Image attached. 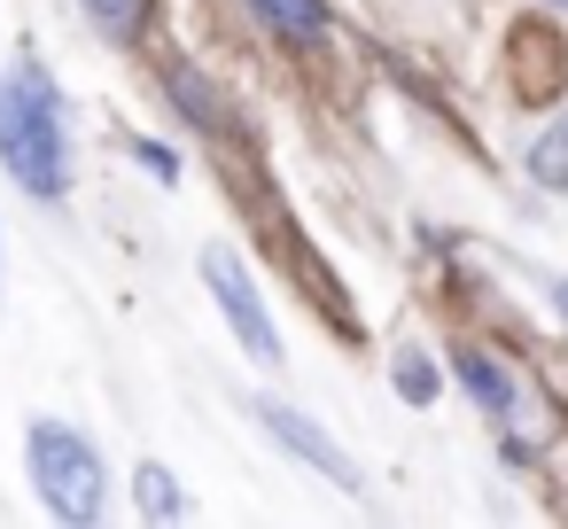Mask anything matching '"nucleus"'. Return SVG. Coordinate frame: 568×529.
Returning a JSON list of instances; mask_svg holds the SVG:
<instances>
[{
    "mask_svg": "<svg viewBox=\"0 0 568 529\" xmlns=\"http://www.w3.org/2000/svg\"><path fill=\"white\" fill-rule=\"evenodd\" d=\"M164 87L187 102V125H203V133H226V102H219V87H211L195 63H172V71H164Z\"/></svg>",
    "mask_w": 568,
    "mask_h": 529,
    "instance_id": "nucleus-7",
    "label": "nucleus"
},
{
    "mask_svg": "<svg viewBox=\"0 0 568 529\" xmlns=\"http://www.w3.org/2000/svg\"><path fill=\"white\" fill-rule=\"evenodd\" d=\"M560 9H568V0H560Z\"/></svg>",
    "mask_w": 568,
    "mask_h": 529,
    "instance_id": "nucleus-14",
    "label": "nucleus"
},
{
    "mask_svg": "<svg viewBox=\"0 0 568 529\" xmlns=\"http://www.w3.org/2000/svg\"><path fill=\"white\" fill-rule=\"evenodd\" d=\"M0 156L9 172L32 187V195H63L71 187V141H63V102H55V79L24 55L9 79H0Z\"/></svg>",
    "mask_w": 568,
    "mask_h": 529,
    "instance_id": "nucleus-1",
    "label": "nucleus"
},
{
    "mask_svg": "<svg viewBox=\"0 0 568 529\" xmlns=\"http://www.w3.org/2000/svg\"><path fill=\"white\" fill-rule=\"evenodd\" d=\"M79 9L94 17V32H110L118 48H133L141 40V24H149V0H79Z\"/></svg>",
    "mask_w": 568,
    "mask_h": 529,
    "instance_id": "nucleus-10",
    "label": "nucleus"
},
{
    "mask_svg": "<svg viewBox=\"0 0 568 529\" xmlns=\"http://www.w3.org/2000/svg\"><path fill=\"white\" fill-rule=\"evenodd\" d=\"M133 156H141V164H149L156 180H180V156H172L164 141H133Z\"/></svg>",
    "mask_w": 568,
    "mask_h": 529,
    "instance_id": "nucleus-12",
    "label": "nucleus"
},
{
    "mask_svg": "<svg viewBox=\"0 0 568 529\" xmlns=\"http://www.w3.org/2000/svg\"><path fill=\"white\" fill-rule=\"evenodd\" d=\"M24 459H32V490H40V506H48L55 521H102V506H110V467H102V451H94L79 428L32 420Z\"/></svg>",
    "mask_w": 568,
    "mask_h": 529,
    "instance_id": "nucleus-2",
    "label": "nucleus"
},
{
    "mask_svg": "<svg viewBox=\"0 0 568 529\" xmlns=\"http://www.w3.org/2000/svg\"><path fill=\"white\" fill-rule=\"evenodd\" d=\"M552 304H560V319H568V281H552Z\"/></svg>",
    "mask_w": 568,
    "mask_h": 529,
    "instance_id": "nucleus-13",
    "label": "nucleus"
},
{
    "mask_svg": "<svg viewBox=\"0 0 568 529\" xmlns=\"http://www.w3.org/2000/svg\"><path fill=\"white\" fill-rule=\"evenodd\" d=\"M529 180H537L545 195H568V110L537 133V149H529Z\"/></svg>",
    "mask_w": 568,
    "mask_h": 529,
    "instance_id": "nucleus-9",
    "label": "nucleus"
},
{
    "mask_svg": "<svg viewBox=\"0 0 568 529\" xmlns=\"http://www.w3.org/2000/svg\"><path fill=\"white\" fill-rule=\"evenodd\" d=\"M133 506H141L149 521H180V513H187V490H180V475H172V467H156V459H149V467L133 475Z\"/></svg>",
    "mask_w": 568,
    "mask_h": 529,
    "instance_id": "nucleus-8",
    "label": "nucleus"
},
{
    "mask_svg": "<svg viewBox=\"0 0 568 529\" xmlns=\"http://www.w3.org/2000/svg\"><path fill=\"white\" fill-rule=\"evenodd\" d=\"M452 374H459V389H467L490 420H514V413H521V389H514V374H506L490 350H452Z\"/></svg>",
    "mask_w": 568,
    "mask_h": 529,
    "instance_id": "nucleus-5",
    "label": "nucleus"
},
{
    "mask_svg": "<svg viewBox=\"0 0 568 529\" xmlns=\"http://www.w3.org/2000/svg\"><path fill=\"white\" fill-rule=\"evenodd\" d=\"M242 9H250L273 40H288V48H320V40H327V0H242Z\"/></svg>",
    "mask_w": 568,
    "mask_h": 529,
    "instance_id": "nucleus-6",
    "label": "nucleus"
},
{
    "mask_svg": "<svg viewBox=\"0 0 568 529\" xmlns=\"http://www.w3.org/2000/svg\"><path fill=\"white\" fill-rule=\"evenodd\" d=\"M257 420H265V436H273L281 451H296L304 467H320L335 490H358V459H351L312 413H296V405H281V397H257Z\"/></svg>",
    "mask_w": 568,
    "mask_h": 529,
    "instance_id": "nucleus-4",
    "label": "nucleus"
},
{
    "mask_svg": "<svg viewBox=\"0 0 568 529\" xmlns=\"http://www.w3.org/2000/svg\"><path fill=\"white\" fill-rule=\"evenodd\" d=\"M203 288H211V304L226 312L234 343H242L257 366H281V327H273V312H265V296H257V281H250V265H242L226 242H211V250H203Z\"/></svg>",
    "mask_w": 568,
    "mask_h": 529,
    "instance_id": "nucleus-3",
    "label": "nucleus"
},
{
    "mask_svg": "<svg viewBox=\"0 0 568 529\" xmlns=\"http://www.w3.org/2000/svg\"><path fill=\"white\" fill-rule=\"evenodd\" d=\"M389 382H397V397H405V405H428V397H436V366H428L420 350H397Z\"/></svg>",
    "mask_w": 568,
    "mask_h": 529,
    "instance_id": "nucleus-11",
    "label": "nucleus"
}]
</instances>
